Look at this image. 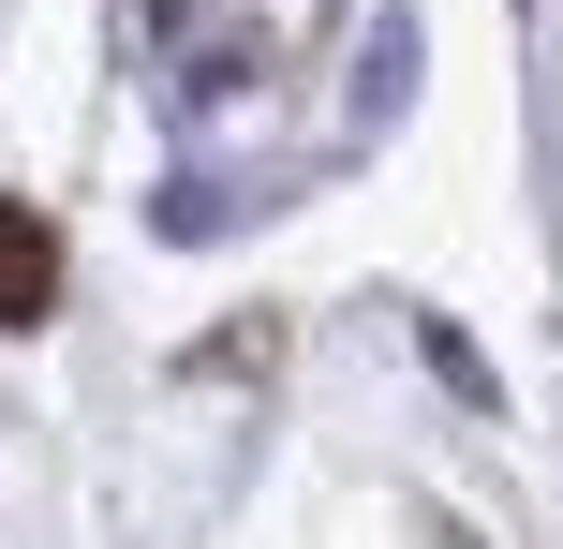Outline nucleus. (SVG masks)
<instances>
[{
    "label": "nucleus",
    "mask_w": 563,
    "mask_h": 549,
    "mask_svg": "<svg viewBox=\"0 0 563 549\" xmlns=\"http://www.w3.org/2000/svg\"><path fill=\"white\" fill-rule=\"evenodd\" d=\"M45 297H59V238L30 223V208H0V327H30Z\"/></svg>",
    "instance_id": "1"
}]
</instances>
